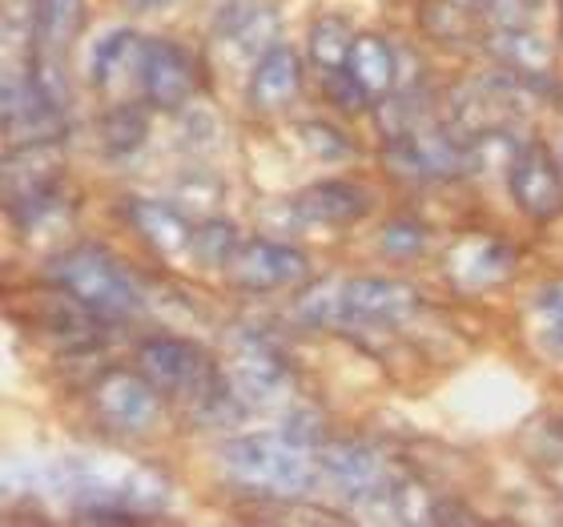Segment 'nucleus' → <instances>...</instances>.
<instances>
[{
  "mask_svg": "<svg viewBox=\"0 0 563 527\" xmlns=\"http://www.w3.org/2000/svg\"><path fill=\"white\" fill-rule=\"evenodd\" d=\"M519 118V85L516 81H467L455 94V121L471 138L504 133Z\"/></svg>",
  "mask_w": 563,
  "mask_h": 527,
  "instance_id": "nucleus-9",
  "label": "nucleus"
},
{
  "mask_svg": "<svg viewBox=\"0 0 563 527\" xmlns=\"http://www.w3.org/2000/svg\"><path fill=\"white\" fill-rule=\"evenodd\" d=\"M133 12H162V9H169L174 0H125Z\"/></svg>",
  "mask_w": 563,
  "mask_h": 527,
  "instance_id": "nucleus-33",
  "label": "nucleus"
},
{
  "mask_svg": "<svg viewBox=\"0 0 563 527\" xmlns=\"http://www.w3.org/2000/svg\"><path fill=\"white\" fill-rule=\"evenodd\" d=\"M225 471L250 492L271 499H298L322 475L318 459L294 435H246L225 447Z\"/></svg>",
  "mask_w": 563,
  "mask_h": 527,
  "instance_id": "nucleus-2",
  "label": "nucleus"
},
{
  "mask_svg": "<svg viewBox=\"0 0 563 527\" xmlns=\"http://www.w3.org/2000/svg\"><path fill=\"white\" fill-rule=\"evenodd\" d=\"M230 274L246 290H278V286L302 282L310 274V262L294 246H282V242H246L230 259Z\"/></svg>",
  "mask_w": 563,
  "mask_h": 527,
  "instance_id": "nucleus-8",
  "label": "nucleus"
},
{
  "mask_svg": "<svg viewBox=\"0 0 563 527\" xmlns=\"http://www.w3.org/2000/svg\"><path fill=\"white\" fill-rule=\"evenodd\" d=\"M310 327H399L419 310V294L390 278H334L294 303Z\"/></svg>",
  "mask_w": 563,
  "mask_h": 527,
  "instance_id": "nucleus-1",
  "label": "nucleus"
},
{
  "mask_svg": "<svg viewBox=\"0 0 563 527\" xmlns=\"http://www.w3.org/2000/svg\"><path fill=\"white\" fill-rule=\"evenodd\" d=\"M141 48L145 45H141L133 33H125V29L101 36L93 48V61H89L93 81L101 85V89H113V85H121L130 73H141Z\"/></svg>",
  "mask_w": 563,
  "mask_h": 527,
  "instance_id": "nucleus-21",
  "label": "nucleus"
},
{
  "mask_svg": "<svg viewBox=\"0 0 563 527\" xmlns=\"http://www.w3.org/2000/svg\"><path fill=\"white\" fill-rule=\"evenodd\" d=\"M422 242H427V238H422L419 226L399 222V226H387V230H383V254H390V259H419Z\"/></svg>",
  "mask_w": 563,
  "mask_h": 527,
  "instance_id": "nucleus-31",
  "label": "nucleus"
},
{
  "mask_svg": "<svg viewBox=\"0 0 563 527\" xmlns=\"http://www.w3.org/2000/svg\"><path fill=\"white\" fill-rule=\"evenodd\" d=\"M487 48H492L495 57L504 61L516 77H540V73H548V65H552V48H548V41H540L528 24H504V29H492Z\"/></svg>",
  "mask_w": 563,
  "mask_h": 527,
  "instance_id": "nucleus-18",
  "label": "nucleus"
},
{
  "mask_svg": "<svg viewBox=\"0 0 563 527\" xmlns=\"http://www.w3.org/2000/svg\"><path fill=\"white\" fill-rule=\"evenodd\" d=\"M4 133L9 141H53L60 133V109L41 94L33 73L4 77Z\"/></svg>",
  "mask_w": 563,
  "mask_h": 527,
  "instance_id": "nucleus-6",
  "label": "nucleus"
},
{
  "mask_svg": "<svg viewBox=\"0 0 563 527\" xmlns=\"http://www.w3.org/2000/svg\"><path fill=\"white\" fill-rule=\"evenodd\" d=\"M29 73H33V81L41 85V94L65 113V109H69V81H65V73H60V65H57V53H45V48H41Z\"/></svg>",
  "mask_w": 563,
  "mask_h": 527,
  "instance_id": "nucleus-28",
  "label": "nucleus"
},
{
  "mask_svg": "<svg viewBox=\"0 0 563 527\" xmlns=\"http://www.w3.org/2000/svg\"><path fill=\"white\" fill-rule=\"evenodd\" d=\"M93 403L118 431H145L157 419V395H153V383L145 375L113 371L97 383Z\"/></svg>",
  "mask_w": 563,
  "mask_h": 527,
  "instance_id": "nucleus-11",
  "label": "nucleus"
},
{
  "mask_svg": "<svg viewBox=\"0 0 563 527\" xmlns=\"http://www.w3.org/2000/svg\"><path fill=\"white\" fill-rule=\"evenodd\" d=\"M507 182H511V194H516L519 210L531 213V218L548 222V218L563 213V174L555 169V162L548 157L543 145L519 150Z\"/></svg>",
  "mask_w": 563,
  "mask_h": 527,
  "instance_id": "nucleus-7",
  "label": "nucleus"
},
{
  "mask_svg": "<svg viewBox=\"0 0 563 527\" xmlns=\"http://www.w3.org/2000/svg\"><path fill=\"white\" fill-rule=\"evenodd\" d=\"M53 182H57V150H53V141H29V145L9 150V162H4V194H9L12 210L57 194Z\"/></svg>",
  "mask_w": 563,
  "mask_h": 527,
  "instance_id": "nucleus-13",
  "label": "nucleus"
},
{
  "mask_svg": "<svg viewBox=\"0 0 563 527\" xmlns=\"http://www.w3.org/2000/svg\"><path fill=\"white\" fill-rule=\"evenodd\" d=\"M346 69L363 81L366 94H390V85H395V53H390L383 36H354Z\"/></svg>",
  "mask_w": 563,
  "mask_h": 527,
  "instance_id": "nucleus-22",
  "label": "nucleus"
},
{
  "mask_svg": "<svg viewBox=\"0 0 563 527\" xmlns=\"http://www.w3.org/2000/svg\"><path fill=\"white\" fill-rule=\"evenodd\" d=\"M351 48H354V36L346 29V21L339 17H327V21L314 24V33H310V53L322 69H346L351 65Z\"/></svg>",
  "mask_w": 563,
  "mask_h": 527,
  "instance_id": "nucleus-23",
  "label": "nucleus"
},
{
  "mask_svg": "<svg viewBox=\"0 0 563 527\" xmlns=\"http://www.w3.org/2000/svg\"><path fill=\"white\" fill-rule=\"evenodd\" d=\"M318 468L327 475V483L346 499H358V504H395V483H390V471L383 468V459L363 443H330L322 447L318 455Z\"/></svg>",
  "mask_w": 563,
  "mask_h": 527,
  "instance_id": "nucleus-5",
  "label": "nucleus"
},
{
  "mask_svg": "<svg viewBox=\"0 0 563 527\" xmlns=\"http://www.w3.org/2000/svg\"><path fill=\"white\" fill-rule=\"evenodd\" d=\"M298 85H302V65L294 57V48L274 45V48H266V57H262L258 69H254L250 97H254L258 109H282L298 97Z\"/></svg>",
  "mask_w": 563,
  "mask_h": 527,
  "instance_id": "nucleus-16",
  "label": "nucleus"
},
{
  "mask_svg": "<svg viewBox=\"0 0 563 527\" xmlns=\"http://www.w3.org/2000/svg\"><path fill=\"white\" fill-rule=\"evenodd\" d=\"M274 36H278V12L271 4H234L218 21V41L230 48L234 61H262L266 48L278 45Z\"/></svg>",
  "mask_w": 563,
  "mask_h": 527,
  "instance_id": "nucleus-14",
  "label": "nucleus"
},
{
  "mask_svg": "<svg viewBox=\"0 0 563 527\" xmlns=\"http://www.w3.org/2000/svg\"><path fill=\"white\" fill-rule=\"evenodd\" d=\"M366 206L371 198L351 182H322L298 198V213H306L310 222H354L366 213Z\"/></svg>",
  "mask_w": 563,
  "mask_h": 527,
  "instance_id": "nucleus-19",
  "label": "nucleus"
},
{
  "mask_svg": "<svg viewBox=\"0 0 563 527\" xmlns=\"http://www.w3.org/2000/svg\"><path fill=\"white\" fill-rule=\"evenodd\" d=\"M507 270H511V250L495 238H463L451 250V278L463 290H487L507 278Z\"/></svg>",
  "mask_w": 563,
  "mask_h": 527,
  "instance_id": "nucleus-15",
  "label": "nucleus"
},
{
  "mask_svg": "<svg viewBox=\"0 0 563 527\" xmlns=\"http://www.w3.org/2000/svg\"><path fill=\"white\" fill-rule=\"evenodd\" d=\"M130 222L137 226L141 238H145L153 250H162L169 259L194 250V230H189L186 213L174 210V206H162V201H133Z\"/></svg>",
  "mask_w": 563,
  "mask_h": 527,
  "instance_id": "nucleus-17",
  "label": "nucleus"
},
{
  "mask_svg": "<svg viewBox=\"0 0 563 527\" xmlns=\"http://www.w3.org/2000/svg\"><path fill=\"white\" fill-rule=\"evenodd\" d=\"M85 24V0H33V29L36 45L45 53H65L73 36Z\"/></svg>",
  "mask_w": 563,
  "mask_h": 527,
  "instance_id": "nucleus-20",
  "label": "nucleus"
},
{
  "mask_svg": "<svg viewBox=\"0 0 563 527\" xmlns=\"http://www.w3.org/2000/svg\"><path fill=\"white\" fill-rule=\"evenodd\" d=\"M201 266H230V259L238 254V238H234V226L230 222H201L194 230V250H189Z\"/></svg>",
  "mask_w": 563,
  "mask_h": 527,
  "instance_id": "nucleus-25",
  "label": "nucleus"
},
{
  "mask_svg": "<svg viewBox=\"0 0 563 527\" xmlns=\"http://www.w3.org/2000/svg\"><path fill=\"white\" fill-rule=\"evenodd\" d=\"M53 278L97 318H125L137 310V290H133L130 274L93 246L60 254Z\"/></svg>",
  "mask_w": 563,
  "mask_h": 527,
  "instance_id": "nucleus-3",
  "label": "nucleus"
},
{
  "mask_svg": "<svg viewBox=\"0 0 563 527\" xmlns=\"http://www.w3.org/2000/svg\"><path fill=\"white\" fill-rule=\"evenodd\" d=\"M536 334L555 359H563V282H552L536 298Z\"/></svg>",
  "mask_w": 563,
  "mask_h": 527,
  "instance_id": "nucleus-26",
  "label": "nucleus"
},
{
  "mask_svg": "<svg viewBox=\"0 0 563 527\" xmlns=\"http://www.w3.org/2000/svg\"><path fill=\"white\" fill-rule=\"evenodd\" d=\"M137 366L153 387L169 391V395L194 398L201 410L213 407L218 395H222V383L213 375V366L206 363V354H201L198 347H189V342L150 339L137 351Z\"/></svg>",
  "mask_w": 563,
  "mask_h": 527,
  "instance_id": "nucleus-4",
  "label": "nucleus"
},
{
  "mask_svg": "<svg viewBox=\"0 0 563 527\" xmlns=\"http://www.w3.org/2000/svg\"><path fill=\"white\" fill-rule=\"evenodd\" d=\"M298 138H302V145L314 157H322V162H342V157H351V141L342 138L339 130H330V125H322V121H306V125H298Z\"/></svg>",
  "mask_w": 563,
  "mask_h": 527,
  "instance_id": "nucleus-27",
  "label": "nucleus"
},
{
  "mask_svg": "<svg viewBox=\"0 0 563 527\" xmlns=\"http://www.w3.org/2000/svg\"><path fill=\"white\" fill-rule=\"evenodd\" d=\"M145 133H150V125H145L137 109H113L97 125V138H101V145L109 153H133L145 141Z\"/></svg>",
  "mask_w": 563,
  "mask_h": 527,
  "instance_id": "nucleus-24",
  "label": "nucleus"
},
{
  "mask_svg": "<svg viewBox=\"0 0 563 527\" xmlns=\"http://www.w3.org/2000/svg\"><path fill=\"white\" fill-rule=\"evenodd\" d=\"M230 395L242 398V407H258V403H271L274 395L286 383V366L274 354V347H266L262 339L246 334V339L234 342V354H230Z\"/></svg>",
  "mask_w": 563,
  "mask_h": 527,
  "instance_id": "nucleus-10",
  "label": "nucleus"
},
{
  "mask_svg": "<svg viewBox=\"0 0 563 527\" xmlns=\"http://www.w3.org/2000/svg\"><path fill=\"white\" fill-rule=\"evenodd\" d=\"M483 17L504 29V24H523L528 21V0H483Z\"/></svg>",
  "mask_w": 563,
  "mask_h": 527,
  "instance_id": "nucleus-32",
  "label": "nucleus"
},
{
  "mask_svg": "<svg viewBox=\"0 0 563 527\" xmlns=\"http://www.w3.org/2000/svg\"><path fill=\"white\" fill-rule=\"evenodd\" d=\"M322 89H327L330 101H334L339 109H346V113H358V109L366 106V97H371L363 89V81H358L351 69H330Z\"/></svg>",
  "mask_w": 563,
  "mask_h": 527,
  "instance_id": "nucleus-30",
  "label": "nucleus"
},
{
  "mask_svg": "<svg viewBox=\"0 0 563 527\" xmlns=\"http://www.w3.org/2000/svg\"><path fill=\"white\" fill-rule=\"evenodd\" d=\"M422 17H427V29H431L434 36H443V41H463L471 29L467 12H459L451 0H431V4L422 9Z\"/></svg>",
  "mask_w": 563,
  "mask_h": 527,
  "instance_id": "nucleus-29",
  "label": "nucleus"
},
{
  "mask_svg": "<svg viewBox=\"0 0 563 527\" xmlns=\"http://www.w3.org/2000/svg\"><path fill=\"white\" fill-rule=\"evenodd\" d=\"M137 81L145 85V97L157 109L186 106V97L194 94V69H189L186 53L169 45V41H150V45L141 48Z\"/></svg>",
  "mask_w": 563,
  "mask_h": 527,
  "instance_id": "nucleus-12",
  "label": "nucleus"
}]
</instances>
